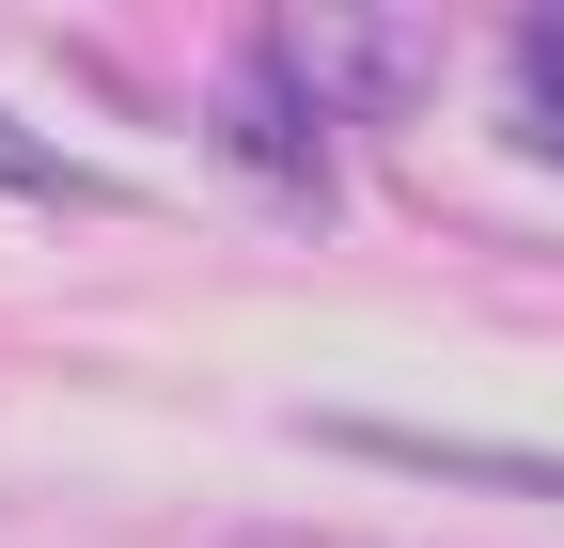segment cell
<instances>
[{
	"instance_id": "cell-4",
	"label": "cell",
	"mask_w": 564,
	"mask_h": 548,
	"mask_svg": "<svg viewBox=\"0 0 564 548\" xmlns=\"http://www.w3.org/2000/svg\"><path fill=\"white\" fill-rule=\"evenodd\" d=\"M518 125L564 157V17H533V32H518Z\"/></svg>"
},
{
	"instance_id": "cell-2",
	"label": "cell",
	"mask_w": 564,
	"mask_h": 548,
	"mask_svg": "<svg viewBox=\"0 0 564 548\" xmlns=\"http://www.w3.org/2000/svg\"><path fill=\"white\" fill-rule=\"evenodd\" d=\"M314 439H345V454H377V470H423V486H518V502H564V454H518V439H423V424H329Z\"/></svg>"
},
{
	"instance_id": "cell-1",
	"label": "cell",
	"mask_w": 564,
	"mask_h": 548,
	"mask_svg": "<svg viewBox=\"0 0 564 548\" xmlns=\"http://www.w3.org/2000/svg\"><path fill=\"white\" fill-rule=\"evenodd\" d=\"M251 63L314 110V142H329V125L423 110V79H440V17H392V0H345V17H329V0H299V17L251 32Z\"/></svg>"
},
{
	"instance_id": "cell-5",
	"label": "cell",
	"mask_w": 564,
	"mask_h": 548,
	"mask_svg": "<svg viewBox=\"0 0 564 548\" xmlns=\"http://www.w3.org/2000/svg\"><path fill=\"white\" fill-rule=\"evenodd\" d=\"M0 188H17V204H79V157H47V142H32V125H17V110H0Z\"/></svg>"
},
{
	"instance_id": "cell-3",
	"label": "cell",
	"mask_w": 564,
	"mask_h": 548,
	"mask_svg": "<svg viewBox=\"0 0 564 548\" xmlns=\"http://www.w3.org/2000/svg\"><path fill=\"white\" fill-rule=\"evenodd\" d=\"M220 142H236V157H251L267 188H299V204H314V173H329V142H314V110L282 95L267 63H236V79H220Z\"/></svg>"
}]
</instances>
